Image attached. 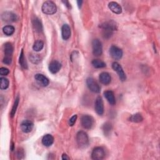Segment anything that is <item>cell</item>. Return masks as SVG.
<instances>
[{
    "label": "cell",
    "mask_w": 160,
    "mask_h": 160,
    "mask_svg": "<svg viewBox=\"0 0 160 160\" xmlns=\"http://www.w3.org/2000/svg\"><path fill=\"white\" fill-rule=\"evenodd\" d=\"M29 59L33 64H36V65H37V64H39L41 62V58L39 54H31L29 56Z\"/></svg>",
    "instance_id": "cell-27"
},
{
    "label": "cell",
    "mask_w": 160,
    "mask_h": 160,
    "mask_svg": "<svg viewBox=\"0 0 160 160\" xmlns=\"http://www.w3.org/2000/svg\"><path fill=\"white\" fill-rule=\"evenodd\" d=\"M61 68V64L58 61H53L49 65V70L53 74L57 73Z\"/></svg>",
    "instance_id": "cell-15"
},
{
    "label": "cell",
    "mask_w": 160,
    "mask_h": 160,
    "mask_svg": "<svg viewBox=\"0 0 160 160\" xmlns=\"http://www.w3.org/2000/svg\"><path fill=\"white\" fill-rule=\"evenodd\" d=\"M76 142L78 145L81 148H84L88 146L89 144V138L86 133L83 131L79 132L76 135Z\"/></svg>",
    "instance_id": "cell-2"
},
{
    "label": "cell",
    "mask_w": 160,
    "mask_h": 160,
    "mask_svg": "<svg viewBox=\"0 0 160 160\" xmlns=\"http://www.w3.org/2000/svg\"><path fill=\"white\" fill-rule=\"evenodd\" d=\"M94 123V119L92 116L89 115H83L81 118V126L84 129L89 130L91 129Z\"/></svg>",
    "instance_id": "cell-7"
},
{
    "label": "cell",
    "mask_w": 160,
    "mask_h": 160,
    "mask_svg": "<svg viewBox=\"0 0 160 160\" xmlns=\"http://www.w3.org/2000/svg\"><path fill=\"white\" fill-rule=\"evenodd\" d=\"M92 65L93 66V67H94L95 68H103L106 67V63L98 59H93L91 62Z\"/></svg>",
    "instance_id": "cell-21"
},
{
    "label": "cell",
    "mask_w": 160,
    "mask_h": 160,
    "mask_svg": "<svg viewBox=\"0 0 160 160\" xmlns=\"http://www.w3.org/2000/svg\"><path fill=\"white\" fill-rule=\"evenodd\" d=\"M112 68L114 70V71H115L117 73V74L121 81H124L126 80V74L124 73L123 68L121 67V66L118 62L113 63Z\"/></svg>",
    "instance_id": "cell-8"
},
{
    "label": "cell",
    "mask_w": 160,
    "mask_h": 160,
    "mask_svg": "<svg viewBox=\"0 0 160 160\" xmlns=\"http://www.w3.org/2000/svg\"><path fill=\"white\" fill-rule=\"evenodd\" d=\"M4 52L6 56H11L13 53V46L11 43H6L4 46Z\"/></svg>",
    "instance_id": "cell-22"
},
{
    "label": "cell",
    "mask_w": 160,
    "mask_h": 160,
    "mask_svg": "<svg viewBox=\"0 0 160 160\" xmlns=\"http://www.w3.org/2000/svg\"><path fill=\"white\" fill-rule=\"evenodd\" d=\"M2 18L3 21L8 23L15 22L18 20V16L15 13L10 11L4 12L2 15Z\"/></svg>",
    "instance_id": "cell-11"
},
{
    "label": "cell",
    "mask_w": 160,
    "mask_h": 160,
    "mask_svg": "<svg viewBox=\"0 0 160 160\" xmlns=\"http://www.w3.org/2000/svg\"><path fill=\"white\" fill-rule=\"evenodd\" d=\"M86 84L89 89L94 93H99L101 88L98 83L92 78H88L86 80Z\"/></svg>",
    "instance_id": "cell-6"
},
{
    "label": "cell",
    "mask_w": 160,
    "mask_h": 160,
    "mask_svg": "<svg viewBox=\"0 0 160 160\" xmlns=\"http://www.w3.org/2000/svg\"><path fill=\"white\" fill-rule=\"evenodd\" d=\"M105 157V152L102 147H96L91 153V158L94 160H102Z\"/></svg>",
    "instance_id": "cell-5"
},
{
    "label": "cell",
    "mask_w": 160,
    "mask_h": 160,
    "mask_svg": "<svg viewBox=\"0 0 160 160\" xmlns=\"http://www.w3.org/2000/svg\"><path fill=\"white\" fill-rule=\"evenodd\" d=\"M77 3H78V7H79V8H81V5H82V3H83V1H78V2H77Z\"/></svg>",
    "instance_id": "cell-37"
},
{
    "label": "cell",
    "mask_w": 160,
    "mask_h": 160,
    "mask_svg": "<svg viewBox=\"0 0 160 160\" xmlns=\"http://www.w3.org/2000/svg\"><path fill=\"white\" fill-rule=\"evenodd\" d=\"M129 120L133 123H140L143 120V118L140 113H136L135 115H133L130 116Z\"/></svg>",
    "instance_id": "cell-26"
},
{
    "label": "cell",
    "mask_w": 160,
    "mask_h": 160,
    "mask_svg": "<svg viewBox=\"0 0 160 160\" xmlns=\"http://www.w3.org/2000/svg\"><path fill=\"white\" fill-rule=\"evenodd\" d=\"M3 62L6 64V65H10V64L12 62V58H11V56H6L4 58H3Z\"/></svg>",
    "instance_id": "cell-32"
},
{
    "label": "cell",
    "mask_w": 160,
    "mask_h": 160,
    "mask_svg": "<svg viewBox=\"0 0 160 160\" xmlns=\"http://www.w3.org/2000/svg\"><path fill=\"white\" fill-rule=\"evenodd\" d=\"M108 8L110 10L114 13L115 14H121L122 13V8L121 6L117 3L116 2H111L109 3L108 4Z\"/></svg>",
    "instance_id": "cell-18"
},
{
    "label": "cell",
    "mask_w": 160,
    "mask_h": 160,
    "mask_svg": "<svg viewBox=\"0 0 160 160\" xmlns=\"http://www.w3.org/2000/svg\"><path fill=\"white\" fill-rule=\"evenodd\" d=\"M99 80L100 83L104 85H108L111 83V77L107 72H103L99 76Z\"/></svg>",
    "instance_id": "cell-16"
},
{
    "label": "cell",
    "mask_w": 160,
    "mask_h": 160,
    "mask_svg": "<svg viewBox=\"0 0 160 160\" xmlns=\"http://www.w3.org/2000/svg\"><path fill=\"white\" fill-rule=\"evenodd\" d=\"M54 142V138L51 135L47 134L45 135L42 139V143L44 146H50L51 145H53Z\"/></svg>",
    "instance_id": "cell-20"
},
{
    "label": "cell",
    "mask_w": 160,
    "mask_h": 160,
    "mask_svg": "<svg viewBox=\"0 0 160 160\" xmlns=\"http://www.w3.org/2000/svg\"><path fill=\"white\" fill-rule=\"evenodd\" d=\"M94 109L98 115H102L104 113V104L103 99L101 97H98L96 99L94 103Z\"/></svg>",
    "instance_id": "cell-10"
},
{
    "label": "cell",
    "mask_w": 160,
    "mask_h": 160,
    "mask_svg": "<svg viewBox=\"0 0 160 160\" xmlns=\"http://www.w3.org/2000/svg\"><path fill=\"white\" fill-rule=\"evenodd\" d=\"M71 28L67 24H63L61 28V36L64 40H68L71 37Z\"/></svg>",
    "instance_id": "cell-14"
},
{
    "label": "cell",
    "mask_w": 160,
    "mask_h": 160,
    "mask_svg": "<svg viewBox=\"0 0 160 160\" xmlns=\"http://www.w3.org/2000/svg\"><path fill=\"white\" fill-rule=\"evenodd\" d=\"M70 158L68 156V155L67 154H63V155H62V159L63 160H67V159H70Z\"/></svg>",
    "instance_id": "cell-35"
},
{
    "label": "cell",
    "mask_w": 160,
    "mask_h": 160,
    "mask_svg": "<svg viewBox=\"0 0 160 160\" xmlns=\"http://www.w3.org/2000/svg\"><path fill=\"white\" fill-rule=\"evenodd\" d=\"M19 96H18L15 99V101L14 102V104H13V108H12V110L11 111V117H13L15 115L17 108H18V105H19Z\"/></svg>",
    "instance_id": "cell-30"
},
{
    "label": "cell",
    "mask_w": 160,
    "mask_h": 160,
    "mask_svg": "<svg viewBox=\"0 0 160 160\" xmlns=\"http://www.w3.org/2000/svg\"><path fill=\"white\" fill-rule=\"evenodd\" d=\"M63 3H65V5H66V6H67L68 8H71V5L70 4V3L67 1H65V2H63Z\"/></svg>",
    "instance_id": "cell-36"
},
{
    "label": "cell",
    "mask_w": 160,
    "mask_h": 160,
    "mask_svg": "<svg viewBox=\"0 0 160 160\" xmlns=\"http://www.w3.org/2000/svg\"><path fill=\"white\" fill-rule=\"evenodd\" d=\"M41 10L43 13L51 15L56 12L57 7L54 2L51 1H46L43 4Z\"/></svg>",
    "instance_id": "cell-3"
},
{
    "label": "cell",
    "mask_w": 160,
    "mask_h": 160,
    "mask_svg": "<svg viewBox=\"0 0 160 160\" xmlns=\"http://www.w3.org/2000/svg\"><path fill=\"white\" fill-rule=\"evenodd\" d=\"M19 65H21V67L23 69H25V70L28 69V64H27V62L26 61V58L24 57L23 50H21V52L20 53L19 59Z\"/></svg>",
    "instance_id": "cell-24"
},
{
    "label": "cell",
    "mask_w": 160,
    "mask_h": 160,
    "mask_svg": "<svg viewBox=\"0 0 160 160\" xmlns=\"http://www.w3.org/2000/svg\"><path fill=\"white\" fill-rule=\"evenodd\" d=\"M93 54L95 56H100L103 53V47L102 42L98 39H94L92 42Z\"/></svg>",
    "instance_id": "cell-4"
},
{
    "label": "cell",
    "mask_w": 160,
    "mask_h": 160,
    "mask_svg": "<svg viewBox=\"0 0 160 160\" xmlns=\"http://www.w3.org/2000/svg\"><path fill=\"white\" fill-rule=\"evenodd\" d=\"M24 151L23 149H22L21 148L19 149L18 152H17V156H18V158L19 159H22L24 158Z\"/></svg>",
    "instance_id": "cell-34"
},
{
    "label": "cell",
    "mask_w": 160,
    "mask_h": 160,
    "mask_svg": "<svg viewBox=\"0 0 160 160\" xmlns=\"http://www.w3.org/2000/svg\"><path fill=\"white\" fill-rule=\"evenodd\" d=\"M110 56L116 60L120 59L123 56V51L116 46H111L110 48Z\"/></svg>",
    "instance_id": "cell-9"
},
{
    "label": "cell",
    "mask_w": 160,
    "mask_h": 160,
    "mask_svg": "<svg viewBox=\"0 0 160 160\" xmlns=\"http://www.w3.org/2000/svg\"><path fill=\"white\" fill-rule=\"evenodd\" d=\"M33 123L29 120H24L21 124V130L23 133H28L33 128Z\"/></svg>",
    "instance_id": "cell-12"
},
{
    "label": "cell",
    "mask_w": 160,
    "mask_h": 160,
    "mask_svg": "<svg viewBox=\"0 0 160 160\" xmlns=\"http://www.w3.org/2000/svg\"><path fill=\"white\" fill-rule=\"evenodd\" d=\"M35 79L37 81V83L41 86L43 87H46L47 86L49 83H50V81L49 80L43 75L42 74H37L35 76Z\"/></svg>",
    "instance_id": "cell-13"
},
{
    "label": "cell",
    "mask_w": 160,
    "mask_h": 160,
    "mask_svg": "<svg viewBox=\"0 0 160 160\" xmlns=\"http://www.w3.org/2000/svg\"><path fill=\"white\" fill-rule=\"evenodd\" d=\"M100 28L103 30V38L108 39L112 36L113 31L116 29V25L113 21H109L103 23Z\"/></svg>",
    "instance_id": "cell-1"
},
{
    "label": "cell",
    "mask_w": 160,
    "mask_h": 160,
    "mask_svg": "<svg viewBox=\"0 0 160 160\" xmlns=\"http://www.w3.org/2000/svg\"><path fill=\"white\" fill-rule=\"evenodd\" d=\"M104 96L106 100L111 105H115L116 104V99L114 93L112 91L108 90L104 92Z\"/></svg>",
    "instance_id": "cell-17"
},
{
    "label": "cell",
    "mask_w": 160,
    "mask_h": 160,
    "mask_svg": "<svg viewBox=\"0 0 160 160\" xmlns=\"http://www.w3.org/2000/svg\"><path fill=\"white\" fill-rule=\"evenodd\" d=\"M15 31V29L14 26H13L11 25L5 26L3 28V33L6 36H11V35H12L14 33Z\"/></svg>",
    "instance_id": "cell-23"
},
{
    "label": "cell",
    "mask_w": 160,
    "mask_h": 160,
    "mask_svg": "<svg viewBox=\"0 0 160 160\" xmlns=\"http://www.w3.org/2000/svg\"><path fill=\"white\" fill-rule=\"evenodd\" d=\"M44 47V43L41 40H37L34 43L33 46V49L34 51L38 52L42 50Z\"/></svg>",
    "instance_id": "cell-25"
},
{
    "label": "cell",
    "mask_w": 160,
    "mask_h": 160,
    "mask_svg": "<svg viewBox=\"0 0 160 160\" xmlns=\"http://www.w3.org/2000/svg\"><path fill=\"white\" fill-rule=\"evenodd\" d=\"M111 130H112V126L110 123H106L103 124V130L104 134L106 136H108L110 133Z\"/></svg>",
    "instance_id": "cell-29"
},
{
    "label": "cell",
    "mask_w": 160,
    "mask_h": 160,
    "mask_svg": "<svg viewBox=\"0 0 160 160\" xmlns=\"http://www.w3.org/2000/svg\"><path fill=\"white\" fill-rule=\"evenodd\" d=\"M76 119H77V115H75L73 116L70 119V120H69V122H68L69 125H70V126H73L75 124Z\"/></svg>",
    "instance_id": "cell-33"
},
{
    "label": "cell",
    "mask_w": 160,
    "mask_h": 160,
    "mask_svg": "<svg viewBox=\"0 0 160 160\" xmlns=\"http://www.w3.org/2000/svg\"><path fill=\"white\" fill-rule=\"evenodd\" d=\"M0 81H1V84H0V88L2 89H6L9 87V80L4 77H2L0 78Z\"/></svg>",
    "instance_id": "cell-28"
},
{
    "label": "cell",
    "mask_w": 160,
    "mask_h": 160,
    "mask_svg": "<svg viewBox=\"0 0 160 160\" xmlns=\"http://www.w3.org/2000/svg\"><path fill=\"white\" fill-rule=\"evenodd\" d=\"M10 73V71L6 68H0V75L2 76H6Z\"/></svg>",
    "instance_id": "cell-31"
},
{
    "label": "cell",
    "mask_w": 160,
    "mask_h": 160,
    "mask_svg": "<svg viewBox=\"0 0 160 160\" xmlns=\"http://www.w3.org/2000/svg\"><path fill=\"white\" fill-rule=\"evenodd\" d=\"M33 27L34 29L37 32V33H41L43 31V25L41 21L38 18H35L33 19Z\"/></svg>",
    "instance_id": "cell-19"
}]
</instances>
